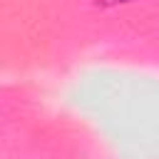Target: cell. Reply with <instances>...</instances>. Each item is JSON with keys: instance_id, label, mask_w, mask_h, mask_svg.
I'll return each mask as SVG.
<instances>
[{"instance_id": "obj_1", "label": "cell", "mask_w": 159, "mask_h": 159, "mask_svg": "<svg viewBox=\"0 0 159 159\" xmlns=\"http://www.w3.org/2000/svg\"><path fill=\"white\" fill-rule=\"evenodd\" d=\"M132 2H137V0H94V5H97V7H102V10L124 7V5H132Z\"/></svg>"}]
</instances>
